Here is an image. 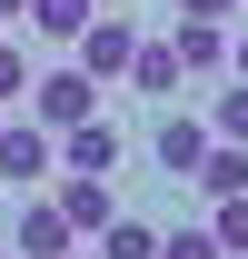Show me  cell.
<instances>
[{
    "label": "cell",
    "instance_id": "obj_21",
    "mask_svg": "<svg viewBox=\"0 0 248 259\" xmlns=\"http://www.w3.org/2000/svg\"><path fill=\"white\" fill-rule=\"evenodd\" d=\"M60 259H70V249H60Z\"/></svg>",
    "mask_w": 248,
    "mask_h": 259
},
{
    "label": "cell",
    "instance_id": "obj_11",
    "mask_svg": "<svg viewBox=\"0 0 248 259\" xmlns=\"http://www.w3.org/2000/svg\"><path fill=\"white\" fill-rule=\"evenodd\" d=\"M90 10H99V0H30L20 20H30L40 40H80V30H90Z\"/></svg>",
    "mask_w": 248,
    "mask_h": 259
},
{
    "label": "cell",
    "instance_id": "obj_22",
    "mask_svg": "<svg viewBox=\"0 0 248 259\" xmlns=\"http://www.w3.org/2000/svg\"><path fill=\"white\" fill-rule=\"evenodd\" d=\"M238 259H248V249H238Z\"/></svg>",
    "mask_w": 248,
    "mask_h": 259
},
{
    "label": "cell",
    "instance_id": "obj_2",
    "mask_svg": "<svg viewBox=\"0 0 248 259\" xmlns=\"http://www.w3.org/2000/svg\"><path fill=\"white\" fill-rule=\"evenodd\" d=\"M50 169H60V140H50V130H40V120H0V180L40 190Z\"/></svg>",
    "mask_w": 248,
    "mask_h": 259
},
{
    "label": "cell",
    "instance_id": "obj_3",
    "mask_svg": "<svg viewBox=\"0 0 248 259\" xmlns=\"http://www.w3.org/2000/svg\"><path fill=\"white\" fill-rule=\"evenodd\" d=\"M50 199H60L70 239H99V229L119 220V199H109V180H80V169H50Z\"/></svg>",
    "mask_w": 248,
    "mask_h": 259
},
{
    "label": "cell",
    "instance_id": "obj_17",
    "mask_svg": "<svg viewBox=\"0 0 248 259\" xmlns=\"http://www.w3.org/2000/svg\"><path fill=\"white\" fill-rule=\"evenodd\" d=\"M179 20H238V0H179Z\"/></svg>",
    "mask_w": 248,
    "mask_h": 259
},
{
    "label": "cell",
    "instance_id": "obj_16",
    "mask_svg": "<svg viewBox=\"0 0 248 259\" xmlns=\"http://www.w3.org/2000/svg\"><path fill=\"white\" fill-rule=\"evenodd\" d=\"M30 90V50H10V40H0V100H20Z\"/></svg>",
    "mask_w": 248,
    "mask_h": 259
},
{
    "label": "cell",
    "instance_id": "obj_9",
    "mask_svg": "<svg viewBox=\"0 0 248 259\" xmlns=\"http://www.w3.org/2000/svg\"><path fill=\"white\" fill-rule=\"evenodd\" d=\"M70 249V220H60V199L30 190V209H20V259H60Z\"/></svg>",
    "mask_w": 248,
    "mask_h": 259
},
{
    "label": "cell",
    "instance_id": "obj_20",
    "mask_svg": "<svg viewBox=\"0 0 248 259\" xmlns=\"http://www.w3.org/2000/svg\"><path fill=\"white\" fill-rule=\"evenodd\" d=\"M99 10H129V0H99Z\"/></svg>",
    "mask_w": 248,
    "mask_h": 259
},
{
    "label": "cell",
    "instance_id": "obj_4",
    "mask_svg": "<svg viewBox=\"0 0 248 259\" xmlns=\"http://www.w3.org/2000/svg\"><path fill=\"white\" fill-rule=\"evenodd\" d=\"M129 50H139V20H119V10H90V30H80V70H90L99 90L129 70Z\"/></svg>",
    "mask_w": 248,
    "mask_h": 259
},
{
    "label": "cell",
    "instance_id": "obj_10",
    "mask_svg": "<svg viewBox=\"0 0 248 259\" xmlns=\"http://www.w3.org/2000/svg\"><path fill=\"white\" fill-rule=\"evenodd\" d=\"M169 50H179V70H228V30H218V20H179Z\"/></svg>",
    "mask_w": 248,
    "mask_h": 259
},
{
    "label": "cell",
    "instance_id": "obj_14",
    "mask_svg": "<svg viewBox=\"0 0 248 259\" xmlns=\"http://www.w3.org/2000/svg\"><path fill=\"white\" fill-rule=\"evenodd\" d=\"M159 259H228V249H218L209 220H199V229H159Z\"/></svg>",
    "mask_w": 248,
    "mask_h": 259
},
{
    "label": "cell",
    "instance_id": "obj_15",
    "mask_svg": "<svg viewBox=\"0 0 248 259\" xmlns=\"http://www.w3.org/2000/svg\"><path fill=\"white\" fill-rule=\"evenodd\" d=\"M209 239H218V249H248V190H238V199H218V220H209Z\"/></svg>",
    "mask_w": 248,
    "mask_h": 259
},
{
    "label": "cell",
    "instance_id": "obj_19",
    "mask_svg": "<svg viewBox=\"0 0 248 259\" xmlns=\"http://www.w3.org/2000/svg\"><path fill=\"white\" fill-rule=\"evenodd\" d=\"M20 10H30V0H0V20H20Z\"/></svg>",
    "mask_w": 248,
    "mask_h": 259
},
{
    "label": "cell",
    "instance_id": "obj_6",
    "mask_svg": "<svg viewBox=\"0 0 248 259\" xmlns=\"http://www.w3.org/2000/svg\"><path fill=\"white\" fill-rule=\"evenodd\" d=\"M199 150H209V120H189V110H169V120L149 130V160L169 169V180H189V169H199Z\"/></svg>",
    "mask_w": 248,
    "mask_h": 259
},
{
    "label": "cell",
    "instance_id": "obj_12",
    "mask_svg": "<svg viewBox=\"0 0 248 259\" xmlns=\"http://www.w3.org/2000/svg\"><path fill=\"white\" fill-rule=\"evenodd\" d=\"M199 120H209V140H238V150H248V80H228V90H218Z\"/></svg>",
    "mask_w": 248,
    "mask_h": 259
},
{
    "label": "cell",
    "instance_id": "obj_13",
    "mask_svg": "<svg viewBox=\"0 0 248 259\" xmlns=\"http://www.w3.org/2000/svg\"><path fill=\"white\" fill-rule=\"evenodd\" d=\"M99 259H159V229L149 220H109L99 229Z\"/></svg>",
    "mask_w": 248,
    "mask_h": 259
},
{
    "label": "cell",
    "instance_id": "obj_8",
    "mask_svg": "<svg viewBox=\"0 0 248 259\" xmlns=\"http://www.w3.org/2000/svg\"><path fill=\"white\" fill-rule=\"evenodd\" d=\"M189 190H199V199H238L248 190V150H238V140H209L199 169H189Z\"/></svg>",
    "mask_w": 248,
    "mask_h": 259
},
{
    "label": "cell",
    "instance_id": "obj_18",
    "mask_svg": "<svg viewBox=\"0 0 248 259\" xmlns=\"http://www.w3.org/2000/svg\"><path fill=\"white\" fill-rule=\"evenodd\" d=\"M228 80H248V30H238V40H228Z\"/></svg>",
    "mask_w": 248,
    "mask_h": 259
},
{
    "label": "cell",
    "instance_id": "obj_5",
    "mask_svg": "<svg viewBox=\"0 0 248 259\" xmlns=\"http://www.w3.org/2000/svg\"><path fill=\"white\" fill-rule=\"evenodd\" d=\"M129 160V140H119V120H80V130H60V169H80V180H109V169Z\"/></svg>",
    "mask_w": 248,
    "mask_h": 259
},
{
    "label": "cell",
    "instance_id": "obj_7",
    "mask_svg": "<svg viewBox=\"0 0 248 259\" xmlns=\"http://www.w3.org/2000/svg\"><path fill=\"white\" fill-rule=\"evenodd\" d=\"M119 80H129L139 100H179V80H189V70H179V50H169V40H139Z\"/></svg>",
    "mask_w": 248,
    "mask_h": 259
},
{
    "label": "cell",
    "instance_id": "obj_1",
    "mask_svg": "<svg viewBox=\"0 0 248 259\" xmlns=\"http://www.w3.org/2000/svg\"><path fill=\"white\" fill-rule=\"evenodd\" d=\"M20 100H30V120L60 140V130H80V120L99 110V80H90V70H30V90H20Z\"/></svg>",
    "mask_w": 248,
    "mask_h": 259
}]
</instances>
